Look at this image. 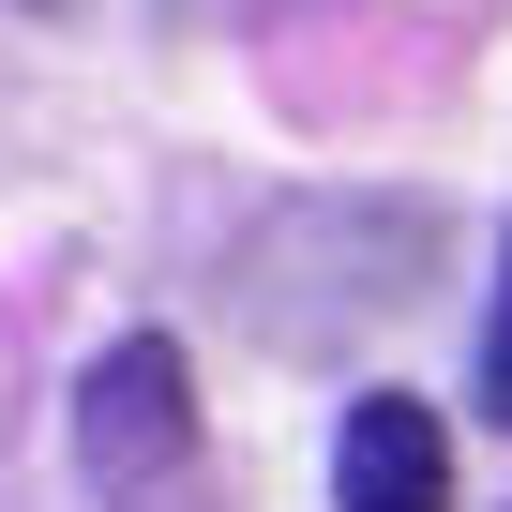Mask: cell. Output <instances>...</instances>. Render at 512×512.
<instances>
[{"mask_svg":"<svg viewBox=\"0 0 512 512\" xmlns=\"http://www.w3.org/2000/svg\"><path fill=\"white\" fill-rule=\"evenodd\" d=\"M332 512H452L437 407H407V392H362V407H347V437H332Z\"/></svg>","mask_w":512,"mask_h":512,"instance_id":"7a4b0ae2","label":"cell"},{"mask_svg":"<svg viewBox=\"0 0 512 512\" xmlns=\"http://www.w3.org/2000/svg\"><path fill=\"white\" fill-rule=\"evenodd\" d=\"M181 452H196V377H181V347H166V332L106 347V362L76 377V467H91L106 497H136V482H166Z\"/></svg>","mask_w":512,"mask_h":512,"instance_id":"6da1fadb","label":"cell"},{"mask_svg":"<svg viewBox=\"0 0 512 512\" xmlns=\"http://www.w3.org/2000/svg\"><path fill=\"white\" fill-rule=\"evenodd\" d=\"M482 407L512 422V241H497V317H482Z\"/></svg>","mask_w":512,"mask_h":512,"instance_id":"3957f363","label":"cell"}]
</instances>
